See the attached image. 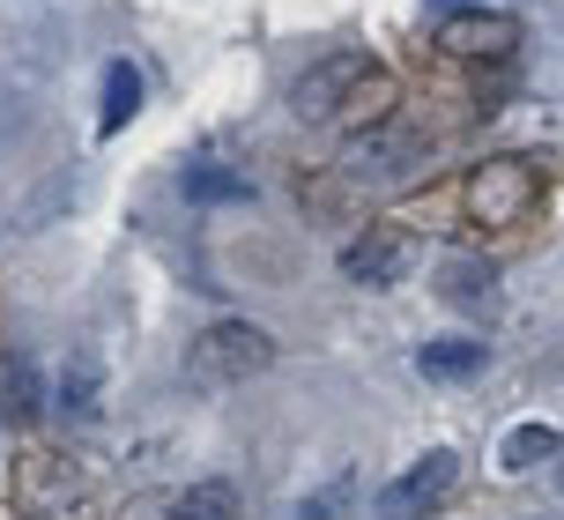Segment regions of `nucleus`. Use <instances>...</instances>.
Returning a JSON list of instances; mask_svg holds the SVG:
<instances>
[{
	"mask_svg": "<svg viewBox=\"0 0 564 520\" xmlns=\"http://www.w3.org/2000/svg\"><path fill=\"white\" fill-rule=\"evenodd\" d=\"M401 268H409V231L401 224H365V231L341 246V275L365 283V290H387Z\"/></svg>",
	"mask_w": 564,
	"mask_h": 520,
	"instance_id": "423d86ee",
	"label": "nucleus"
},
{
	"mask_svg": "<svg viewBox=\"0 0 564 520\" xmlns=\"http://www.w3.org/2000/svg\"><path fill=\"white\" fill-rule=\"evenodd\" d=\"M564 438L550 432V424H512L506 438H498V468H506V476H520V468H535V462H550V454H557Z\"/></svg>",
	"mask_w": 564,
	"mask_h": 520,
	"instance_id": "1a4fd4ad",
	"label": "nucleus"
},
{
	"mask_svg": "<svg viewBox=\"0 0 564 520\" xmlns=\"http://www.w3.org/2000/svg\"><path fill=\"white\" fill-rule=\"evenodd\" d=\"M535 202H542V172L528 156H490L468 178V216L476 224H528Z\"/></svg>",
	"mask_w": 564,
	"mask_h": 520,
	"instance_id": "20e7f679",
	"label": "nucleus"
},
{
	"mask_svg": "<svg viewBox=\"0 0 564 520\" xmlns=\"http://www.w3.org/2000/svg\"><path fill=\"white\" fill-rule=\"evenodd\" d=\"M341 164L365 178H401L423 164V127H409L401 112H379L371 127H357L349 134V149H341Z\"/></svg>",
	"mask_w": 564,
	"mask_h": 520,
	"instance_id": "39448f33",
	"label": "nucleus"
},
{
	"mask_svg": "<svg viewBox=\"0 0 564 520\" xmlns=\"http://www.w3.org/2000/svg\"><path fill=\"white\" fill-rule=\"evenodd\" d=\"M178 186H186V202H253V178H238V172H216V164H208V172H186L178 178Z\"/></svg>",
	"mask_w": 564,
	"mask_h": 520,
	"instance_id": "ddd939ff",
	"label": "nucleus"
},
{
	"mask_svg": "<svg viewBox=\"0 0 564 520\" xmlns=\"http://www.w3.org/2000/svg\"><path fill=\"white\" fill-rule=\"evenodd\" d=\"M438 45H446L453 59H498V53H512V45H520V23H512V15H498V8H482V15H446Z\"/></svg>",
	"mask_w": 564,
	"mask_h": 520,
	"instance_id": "0eeeda50",
	"label": "nucleus"
},
{
	"mask_svg": "<svg viewBox=\"0 0 564 520\" xmlns=\"http://www.w3.org/2000/svg\"><path fill=\"white\" fill-rule=\"evenodd\" d=\"M416 365L431 379H476L482 365H490V349H482V343H460V335H438V343H423Z\"/></svg>",
	"mask_w": 564,
	"mask_h": 520,
	"instance_id": "6e6552de",
	"label": "nucleus"
},
{
	"mask_svg": "<svg viewBox=\"0 0 564 520\" xmlns=\"http://www.w3.org/2000/svg\"><path fill=\"white\" fill-rule=\"evenodd\" d=\"M268 365H275V335L253 327V319H216L186 349V379L194 387H238V379H260Z\"/></svg>",
	"mask_w": 564,
	"mask_h": 520,
	"instance_id": "f03ea898",
	"label": "nucleus"
},
{
	"mask_svg": "<svg viewBox=\"0 0 564 520\" xmlns=\"http://www.w3.org/2000/svg\"><path fill=\"white\" fill-rule=\"evenodd\" d=\"M453 491H460V454H453V446H431L423 462H409L394 484L379 491V513L387 520H438L453 506Z\"/></svg>",
	"mask_w": 564,
	"mask_h": 520,
	"instance_id": "7ed1b4c3",
	"label": "nucleus"
},
{
	"mask_svg": "<svg viewBox=\"0 0 564 520\" xmlns=\"http://www.w3.org/2000/svg\"><path fill=\"white\" fill-rule=\"evenodd\" d=\"M141 105V67L134 59H112V75H105V127H127Z\"/></svg>",
	"mask_w": 564,
	"mask_h": 520,
	"instance_id": "f8f14e48",
	"label": "nucleus"
},
{
	"mask_svg": "<svg viewBox=\"0 0 564 520\" xmlns=\"http://www.w3.org/2000/svg\"><path fill=\"white\" fill-rule=\"evenodd\" d=\"M387 105H394V83L371 53H327L290 89V112L305 127H327V119H349V112H387Z\"/></svg>",
	"mask_w": 564,
	"mask_h": 520,
	"instance_id": "f257e3e1",
	"label": "nucleus"
},
{
	"mask_svg": "<svg viewBox=\"0 0 564 520\" xmlns=\"http://www.w3.org/2000/svg\"><path fill=\"white\" fill-rule=\"evenodd\" d=\"M171 520H238V484L208 476V484H194V491H178Z\"/></svg>",
	"mask_w": 564,
	"mask_h": 520,
	"instance_id": "9b49d317",
	"label": "nucleus"
},
{
	"mask_svg": "<svg viewBox=\"0 0 564 520\" xmlns=\"http://www.w3.org/2000/svg\"><path fill=\"white\" fill-rule=\"evenodd\" d=\"M438 290H446L453 305H468V313H490L498 297H490V268L482 260H446L438 268Z\"/></svg>",
	"mask_w": 564,
	"mask_h": 520,
	"instance_id": "9d476101",
	"label": "nucleus"
}]
</instances>
